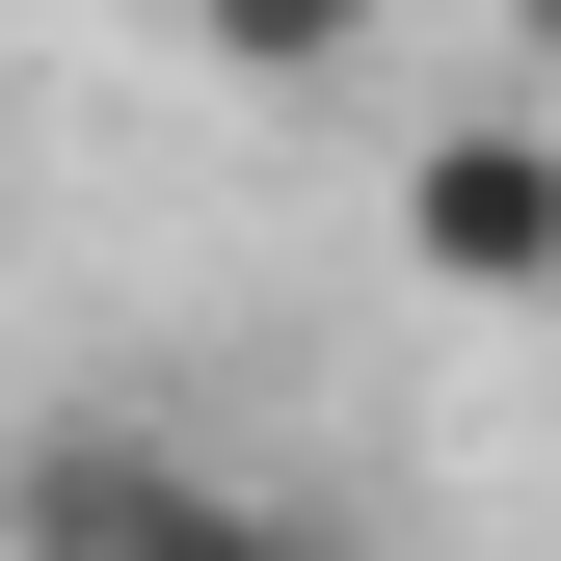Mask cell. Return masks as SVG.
I'll return each mask as SVG.
<instances>
[{"label":"cell","mask_w":561,"mask_h":561,"mask_svg":"<svg viewBox=\"0 0 561 561\" xmlns=\"http://www.w3.org/2000/svg\"><path fill=\"white\" fill-rule=\"evenodd\" d=\"M401 267L428 295H561V107H455L401 161Z\"/></svg>","instance_id":"7a4b0ae2"},{"label":"cell","mask_w":561,"mask_h":561,"mask_svg":"<svg viewBox=\"0 0 561 561\" xmlns=\"http://www.w3.org/2000/svg\"><path fill=\"white\" fill-rule=\"evenodd\" d=\"M0 561H347V508L241 481L215 428H161V401H54V428L0 455Z\"/></svg>","instance_id":"6da1fadb"}]
</instances>
